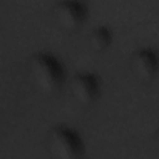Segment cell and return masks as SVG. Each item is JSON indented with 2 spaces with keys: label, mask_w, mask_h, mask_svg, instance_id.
<instances>
[{
  "label": "cell",
  "mask_w": 159,
  "mask_h": 159,
  "mask_svg": "<svg viewBox=\"0 0 159 159\" xmlns=\"http://www.w3.org/2000/svg\"><path fill=\"white\" fill-rule=\"evenodd\" d=\"M29 75L30 78L41 93L53 94L56 93L63 82V68L61 62L46 52H37L29 60Z\"/></svg>",
  "instance_id": "obj_1"
},
{
  "label": "cell",
  "mask_w": 159,
  "mask_h": 159,
  "mask_svg": "<svg viewBox=\"0 0 159 159\" xmlns=\"http://www.w3.org/2000/svg\"><path fill=\"white\" fill-rule=\"evenodd\" d=\"M70 93L78 106H91L97 99L99 93L98 77L94 73L75 75L70 82Z\"/></svg>",
  "instance_id": "obj_4"
},
{
  "label": "cell",
  "mask_w": 159,
  "mask_h": 159,
  "mask_svg": "<svg viewBox=\"0 0 159 159\" xmlns=\"http://www.w3.org/2000/svg\"><path fill=\"white\" fill-rule=\"evenodd\" d=\"M112 41V32L107 26H97L92 29V31L87 36L88 47L93 52L104 51Z\"/></svg>",
  "instance_id": "obj_6"
},
{
  "label": "cell",
  "mask_w": 159,
  "mask_h": 159,
  "mask_svg": "<svg viewBox=\"0 0 159 159\" xmlns=\"http://www.w3.org/2000/svg\"><path fill=\"white\" fill-rule=\"evenodd\" d=\"M81 159H82V158H81Z\"/></svg>",
  "instance_id": "obj_7"
},
{
  "label": "cell",
  "mask_w": 159,
  "mask_h": 159,
  "mask_svg": "<svg viewBox=\"0 0 159 159\" xmlns=\"http://www.w3.org/2000/svg\"><path fill=\"white\" fill-rule=\"evenodd\" d=\"M157 55L152 48L137 50L130 60V68L135 78L142 82H150L157 73Z\"/></svg>",
  "instance_id": "obj_5"
},
{
  "label": "cell",
  "mask_w": 159,
  "mask_h": 159,
  "mask_svg": "<svg viewBox=\"0 0 159 159\" xmlns=\"http://www.w3.org/2000/svg\"><path fill=\"white\" fill-rule=\"evenodd\" d=\"M47 149L53 159H81L83 143L72 128L56 125L48 132Z\"/></svg>",
  "instance_id": "obj_2"
},
{
  "label": "cell",
  "mask_w": 159,
  "mask_h": 159,
  "mask_svg": "<svg viewBox=\"0 0 159 159\" xmlns=\"http://www.w3.org/2000/svg\"><path fill=\"white\" fill-rule=\"evenodd\" d=\"M87 15V7L83 2L76 0H63L53 7V20L58 27L65 31H76L83 24Z\"/></svg>",
  "instance_id": "obj_3"
}]
</instances>
